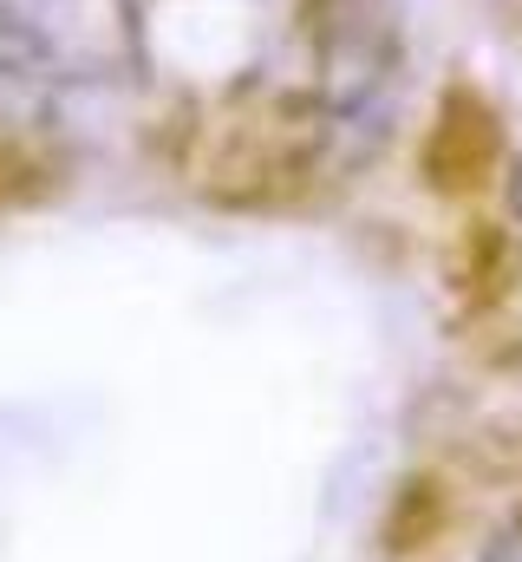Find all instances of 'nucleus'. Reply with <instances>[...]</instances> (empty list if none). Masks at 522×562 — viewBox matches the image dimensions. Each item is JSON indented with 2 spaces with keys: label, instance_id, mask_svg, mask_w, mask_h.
<instances>
[{
  "label": "nucleus",
  "instance_id": "f257e3e1",
  "mask_svg": "<svg viewBox=\"0 0 522 562\" xmlns=\"http://www.w3.org/2000/svg\"><path fill=\"white\" fill-rule=\"evenodd\" d=\"M490 164H497V119H490V105H484L470 86L444 92L438 125H431V144H424L431 183H438V190H477Z\"/></svg>",
  "mask_w": 522,
  "mask_h": 562
}]
</instances>
